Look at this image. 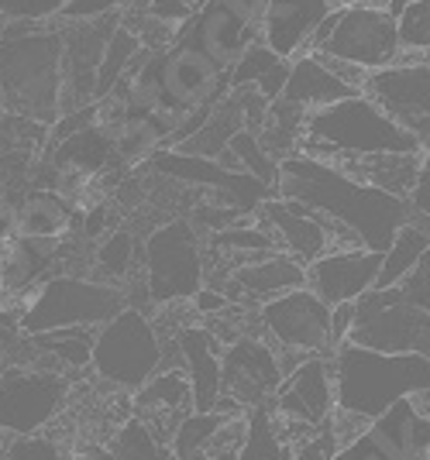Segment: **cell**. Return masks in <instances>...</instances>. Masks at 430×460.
Wrapping results in <instances>:
<instances>
[{
  "instance_id": "cell-25",
  "label": "cell",
  "mask_w": 430,
  "mask_h": 460,
  "mask_svg": "<svg viewBox=\"0 0 430 460\" xmlns=\"http://www.w3.org/2000/svg\"><path fill=\"white\" fill-rule=\"evenodd\" d=\"M348 96H358L354 90H348L345 83L337 79L317 62L313 52H300L296 58H290V73H286V83H282V93L279 100L300 107L303 114H313V111H324L337 100H348Z\"/></svg>"
},
{
  "instance_id": "cell-43",
  "label": "cell",
  "mask_w": 430,
  "mask_h": 460,
  "mask_svg": "<svg viewBox=\"0 0 430 460\" xmlns=\"http://www.w3.org/2000/svg\"><path fill=\"white\" fill-rule=\"evenodd\" d=\"M193 11H196V4H190V0H148L145 18H152V21H158V24L179 31L186 21L193 18Z\"/></svg>"
},
{
  "instance_id": "cell-3",
  "label": "cell",
  "mask_w": 430,
  "mask_h": 460,
  "mask_svg": "<svg viewBox=\"0 0 430 460\" xmlns=\"http://www.w3.org/2000/svg\"><path fill=\"white\" fill-rule=\"evenodd\" d=\"M334 409L354 420H379L392 402L424 395L430 388V358L420 354H375L341 344L331 354Z\"/></svg>"
},
{
  "instance_id": "cell-8",
  "label": "cell",
  "mask_w": 430,
  "mask_h": 460,
  "mask_svg": "<svg viewBox=\"0 0 430 460\" xmlns=\"http://www.w3.org/2000/svg\"><path fill=\"white\" fill-rule=\"evenodd\" d=\"M303 52H324L341 62H352L365 73L386 69L399 56L396 21L379 7H348L337 4L327 18L317 24Z\"/></svg>"
},
{
  "instance_id": "cell-4",
  "label": "cell",
  "mask_w": 430,
  "mask_h": 460,
  "mask_svg": "<svg viewBox=\"0 0 430 460\" xmlns=\"http://www.w3.org/2000/svg\"><path fill=\"white\" fill-rule=\"evenodd\" d=\"M296 152L324 162L334 155H427V148L358 93L307 114Z\"/></svg>"
},
{
  "instance_id": "cell-11",
  "label": "cell",
  "mask_w": 430,
  "mask_h": 460,
  "mask_svg": "<svg viewBox=\"0 0 430 460\" xmlns=\"http://www.w3.org/2000/svg\"><path fill=\"white\" fill-rule=\"evenodd\" d=\"M258 323L265 330V344L275 354H293V358H331L327 347V326L331 309L324 306L310 288H293L273 303L258 306Z\"/></svg>"
},
{
  "instance_id": "cell-19",
  "label": "cell",
  "mask_w": 430,
  "mask_h": 460,
  "mask_svg": "<svg viewBox=\"0 0 430 460\" xmlns=\"http://www.w3.org/2000/svg\"><path fill=\"white\" fill-rule=\"evenodd\" d=\"M427 395L430 392L399 399L365 426V440L386 460H430Z\"/></svg>"
},
{
  "instance_id": "cell-37",
  "label": "cell",
  "mask_w": 430,
  "mask_h": 460,
  "mask_svg": "<svg viewBox=\"0 0 430 460\" xmlns=\"http://www.w3.org/2000/svg\"><path fill=\"white\" fill-rule=\"evenodd\" d=\"M135 237L128 230H107L97 244V271L103 275L100 282H107V286L124 282L135 269Z\"/></svg>"
},
{
  "instance_id": "cell-15",
  "label": "cell",
  "mask_w": 430,
  "mask_h": 460,
  "mask_svg": "<svg viewBox=\"0 0 430 460\" xmlns=\"http://www.w3.org/2000/svg\"><path fill=\"white\" fill-rule=\"evenodd\" d=\"M158 83L169 107L183 114L214 107L228 96V73L217 69L207 56H200L190 45H173L158 58Z\"/></svg>"
},
{
  "instance_id": "cell-29",
  "label": "cell",
  "mask_w": 430,
  "mask_h": 460,
  "mask_svg": "<svg viewBox=\"0 0 430 460\" xmlns=\"http://www.w3.org/2000/svg\"><path fill=\"white\" fill-rule=\"evenodd\" d=\"M427 251H430L427 224H403V227L396 230L390 248L382 251L379 275H375V286L372 288H396L424 258H427Z\"/></svg>"
},
{
  "instance_id": "cell-14",
  "label": "cell",
  "mask_w": 430,
  "mask_h": 460,
  "mask_svg": "<svg viewBox=\"0 0 430 460\" xmlns=\"http://www.w3.org/2000/svg\"><path fill=\"white\" fill-rule=\"evenodd\" d=\"M282 378L286 375L279 367V358L262 337L245 333L220 350V395L231 399L241 412L269 402Z\"/></svg>"
},
{
  "instance_id": "cell-6",
  "label": "cell",
  "mask_w": 430,
  "mask_h": 460,
  "mask_svg": "<svg viewBox=\"0 0 430 460\" xmlns=\"http://www.w3.org/2000/svg\"><path fill=\"white\" fill-rule=\"evenodd\" d=\"M90 367L114 388L138 392L162 371V337L148 313L121 309L114 320L97 326L90 347Z\"/></svg>"
},
{
  "instance_id": "cell-41",
  "label": "cell",
  "mask_w": 430,
  "mask_h": 460,
  "mask_svg": "<svg viewBox=\"0 0 430 460\" xmlns=\"http://www.w3.org/2000/svg\"><path fill=\"white\" fill-rule=\"evenodd\" d=\"M62 0H0V21H24V24H41L56 18Z\"/></svg>"
},
{
  "instance_id": "cell-18",
  "label": "cell",
  "mask_w": 430,
  "mask_h": 460,
  "mask_svg": "<svg viewBox=\"0 0 430 460\" xmlns=\"http://www.w3.org/2000/svg\"><path fill=\"white\" fill-rule=\"evenodd\" d=\"M379 261H382V254L365 248L327 251V254H320L317 261L307 265V282L303 286L310 288L327 309L345 306V303H354L358 296H365L375 286Z\"/></svg>"
},
{
  "instance_id": "cell-48",
  "label": "cell",
  "mask_w": 430,
  "mask_h": 460,
  "mask_svg": "<svg viewBox=\"0 0 430 460\" xmlns=\"http://www.w3.org/2000/svg\"><path fill=\"white\" fill-rule=\"evenodd\" d=\"M190 303H193V309L196 313H203V316H217V313H228V309H231V303H228V296H224V292L207 288V286L200 288Z\"/></svg>"
},
{
  "instance_id": "cell-46",
  "label": "cell",
  "mask_w": 430,
  "mask_h": 460,
  "mask_svg": "<svg viewBox=\"0 0 430 460\" xmlns=\"http://www.w3.org/2000/svg\"><path fill=\"white\" fill-rule=\"evenodd\" d=\"M348 330H352V303L331 306V326H327V347H331V354L348 341Z\"/></svg>"
},
{
  "instance_id": "cell-54",
  "label": "cell",
  "mask_w": 430,
  "mask_h": 460,
  "mask_svg": "<svg viewBox=\"0 0 430 460\" xmlns=\"http://www.w3.org/2000/svg\"><path fill=\"white\" fill-rule=\"evenodd\" d=\"M211 460H235V454H217V457H211Z\"/></svg>"
},
{
  "instance_id": "cell-32",
  "label": "cell",
  "mask_w": 430,
  "mask_h": 460,
  "mask_svg": "<svg viewBox=\"0 0 430 460\" xmlns=\"http://www.w3.org/2000/svg\"><path fill=\"white\" fill-rule=\"evenodd\" d=\"M303 120H307V114L300 107L286 103V100H273L262 124H258V131H255V141L265 148V155L273 162H279V158L296 152L300 135H303Z\"/></svg>"
},
{
  "instance_id": "cell-47",
  "label": "cell",
  "mask_w": 430,
  "mask_h": 460,
  "mask_svg": "<svg viewBox=\"0 0 430 460\" xmlns=\"http://www.w3.org/2000/svg\"><path fill=\"white\" fill-rule=\"evenodd\" d=\"M331 454H334L331 437H327L324 429H317V437L307 440V443H300V447H296V454L290 460H331Z\"/></svg>"
},
{
  "instance_id": "cell-51",
  "label": "cell",
  "mask_w": 430,
  "mask_h": 460,
  "mask_svg": "<svg viewBox=\"0 0 430 460\" xmlns=\"http://www.w3.org/2000/svg\"><path fill=\"white\" fill-rule=\"evenodd\" d=\"M337 4H348V7H379V11H386V0H337Z\"/></svg>"
},
{
  "instance_id": "cell-27",
  "label": "cell",
  "mask_w": 430,
  "mask_h": 460,
  "mask_svg": "<svg viewBox=\"0 0 430 460\" xmlns=\"http://www.w3.org/2000/svg\"><path fill=\"white\" fill-rule=\"evenodd\" d=\"M186 412H193V395L183 371H158L135 392V416L145 426H152L158 416H169L176 429V422Z\"/></svg>"
},
{
  "instance_id": "cell-57",
  "label": "cell",
  "mask_w": 430,
  "mask_h": 460,
  "mask_svg": "<svg viewBox=\"0 0 430 460\" xmlns=\"http://www.w3.org/2000/svg\"><path fill=\"white\" fill-rule=\"evenodd\" d=\"M0 358H4V350H0Z\"/></svg>"
},
{
  "instance_id": "cell-2",
  "label": "cell",
  "mask_w": 430,
  "mask_h": 460,
  "mask_svg": "<svg viewBox=\"0 0 430 460\" xmlns=\"http://www.w3.org/2000/svg\"><path fill=\"white\" fill-rule=\"evenodd\" d=\"M62 35L49 24L0 21V96L4 111L41 124L59 117Z\"/></svg>"
},
{
  "instance_id": "cell-55",
  "label": "cell",
  "mask_w": 430,
  "mask_h": 460,
  "mask_svg": "<svg viewBox=\"0 0 430 460\" xmlns=\"http://www.w3.org/2000/svg\"><path fill=\"white\" fill-rule=\"evenodd\" d=\"M4 443H7V433H4V429H0V450H4Z\"/></svg>"
},
{
  "instance_id": "cell-1",
  "label": "cell",
  "mask_w": 430,
  "mask_h": 460,
  "mask_svg": "<svg viewBox=\"0 0 430 460\" xmlns=\"http://www.w3.org/2000/svg\"><path fill=\"white\" fill-rule=\"evenodd\" d=\"M273 192L279 199H293L300 207L320 213L334 227L348 230L358 241V248L375 251V254L390 248L396 230L413 220L407 199L369 190L331 169L327 162L300 152L275 162Z\"/></svg>"
},
{
  "instance_id": "cell-36",
  "label": "cell",
  "mask_w": 430,
  "mask_h": 460,
  "mask_svg": "<svg viewBox=\"0 0 430 460\" xmlns=\"http://www.w3.org/2000/svg\"><path fill=\"white\" fill-rule=\"evenodd\" d=\"M103 454L107 460H169V447L158 443L138 416H128Z\"/></svg>"
},
{
  "instance_id": "cell-33",
  "label": "cell",
  "mask_w": 430,
  "mask_h": 460,
  "mask_svg": "<svg viewBox=\"0 0 430 460\" xmlns=\"http://www.w3.org/2000/svg\"><path fill=\"white\" fill-rule=\"evenodd\" d=\"M166 148V137L145 114L124 117L118 128L111 131V155L124 165H141L152 162Z\"/></svg>"
},
{
  "instance_id": "cell-9",
  "label": "cell",
  "mask_w": 430,
  "mask_h": 460,
  "mask_svg": "<svg viewBox=\"0 0 430 460\" xmlns=\"http://www.w3.org/2000/svg\"><path fill=\"white\" fill-rule=\"evenodd\" d=\"M141 258L148 306L190 303L203 288V244L190 220H169L152 230Z\"/></svg>"
},
{
  "instance_id": "cell-52",
  "label": "cell",
  "mask_w": 430,
  "mask_h": 460,
  "mask_svg": "<svg viewBox=\"0 0 430 460\" xmlns=\"http://www.w3.org/2000/svg\"><path fill=\"white\" fill-rule=\"evenodd\" d=\"M69 460H107L103 450H76V454H69Z\"/></svg>"
},
{
  "instance_id": "cell-30",
  "label": "cell",
  "mask_w": 430,
  "mask_h": 460,
  "mask_svg": "<svg viewBox=\"0 0 430 460\" xmlns=\"http://www.w3.org/2000/svg\"><path fill=\"white\" fill-rule=\"evenodd\" d=\"M94 333L86 326H66V330H52V333H35L24 337L28 347L41 358V365L52 371H66V367H90V347H94Z\"/></svg>"
},
{
  "instance_id": "cell-31",
  "label": "cell",
  "mask_w": 430,
  "mask_h": 460,
  "mask_svg": "<svg viewBox=\"0 0 430 460\" xmlns=\"http://www.w3.org/2000/svg\"><path fill=\"white\" fill-rule=\"evenodd\" d=\"M158 58H162V52L141 49L135 56V62L124 69V76L118 79V86H114L124 96V103H128L131 114H152L156 107L166 103L162 83H158Z\"/></svg>"
},
{
  "instance_id": "cell-38",
  "label": "cell",
  "mask_w": 430,
  "mask_h": 460,
  "mask_svg": "<svg viewBox=\"0 0 430 460\" xmlns=\"http://www.w3.org/2000/svg\"><path fill=\"white\" fill-rule=\"evenodd\" d=\"M399 52H427L430 49V0H413L396 14Z\"/></svg>"
},
{
  "instance_id": "cell-50",
  "label": "cell",
  "mask_w": 430,
  "mask_h": 460,
  "mask_svg": "<svg viewBox=\"0 0 430 460\" xmlns=\"http://www.w3.org/2000/svg\"><path fill=\"white\" fill-rule=\"evenodd\" d=\"M103 220H107V207H103V203L86 207V210H83V224H79L83 237H90V241H94V237H103V227H107Z\"/></svg>"
},
{
  "instance_id": "cell-5",
  "label": "cell",
  "mask_w": 430,
  "mask_h": 460,
  "mask_svg": "<svg viewBox=\"0 0 430 460\" xmlns=\"http://www.w3.org/2000/svg\"><path fill=\"white\" fill-rule=\"evenodd\" d=\"M121 309H128L121 286H107L86 275H49L35 292L24 296L14 326L21 337L52 333L66 326L97 330L107 320H114Z\"/></svg>"
},
{
  "instance_id": "cell-21",
  "label": "cell",
  "mask_w": 430,
  "mask_h": 460,
  "mask_svg": "<svg viewBox=\"0 0 430 460\" xmlns=\"http://www.w3.org/2000/svg\"><path fill=\"white\" fill-rule=\"evenodd\" d=\"M303 282H307V269L300 261H293L290 254H265L237 265L224 296L231 306H262L293 288H303Z\"/></svg>"
},
{
  "instance_id": "cell-12",
  "label": "cell",
  "mask_w": 430,
  "mask_h": 460,
  "mask_svg": "<svg viewBox=\"0 0 430 460\" xmlns=\"http://www.w3.org/2000/svg\"><path fill=\"white\" fill-rule=\"evenodd\" d=\"M362 96L379 114H386L413 135L424 148H430V66L427 62H392L365 76Z\"/></svg>"
},
{
  "instance_id": "cell-16",
  "label": "cell",
  "mask_w": 430,
  "mask_h": 460,
  "mask_svg": "<svg viewBox=\"0 0 430 460\" xmlns=\"http://www.w3.org/2000/svg\"><path fill=\"white\" fill-rule=\"evenodd\" d=\"M255 41H258V31L241 24L235 14H228L214 0H203L193 11V18L176 31V45L196 49L200 56H207L224 73L252 49Z\"/></svg>"
},
{
  "instance_id": "cell-17",
  "label": "cell",
  "mask_w": 430,
  "mask_h": 460,
  "mask_svg": "<svg viewBox=\"0 0 430 460\" xmlns=\"http://www.w3.org/2000/svg\"><path fill=\"white\" fill-rule=\"evenodd\" d=\"M273 409L290 422L320 429L327 416L334 412V378H331V358H307L282 378L269 399Z\"/></svg>"
},
{
  "instance_id": "cell-10",
  "label": "cell",
  "mask_w": 430,
  "mask_h": 460,
  "mask_svg": "<svg viewBox=\"0 0 430 460\" xmlns=\"http://www.w3.org/2000/svg\"><path fill=\"white\" fill-rule=\"evenodd\" d=\"M69 399V375L35 365L0 367V429L11 437L41 433Z\"/></svg>"
},
{
  "instance_id": "cell-42",
  "label": "cell",
  "mask_w": 430,
  "mask_h": 460,
  "mask_svg": "<svg viewBox=\"0 0 430 460\" xmlns=\"http://www.w3.org/2000/svg\"><path fill=\"white\" fill-rule=\"evenodd\" d=\"M131 0H62L59 18L62 21H97V18H111L124 11Z\"/></svg>"
},
{
  "instance_id": "cell-35",
  "label": "cell",
  "mask_w": 430,
  "mask_h": 460,
  "mask_svg": "<svg viewBox=\"0 0 430 460\" xmlns=\"http://www.w3.org/2000/svg\"><path fill=\"white\" fill-rule=\"evenodd\" d=\"M138 52H141L138 35L128 28V24H118V28L111 31L107 45H103V52H100L97 76H94V100L107 96L114 86H118V79L124 76V69L135 62Z\"/></svg>"
},
{
  "instance_id": "cell-24",
  "label": "cell",
  "mask_w": 430,
  "mask_h": 460,
  "mask_svg": "<svg viewBox=\"0 0 430 460\" xmlns=\"http://www.w3.org/2000/svg\"><path fill=\"white\" fill-rule=\"evenodd\" d=\"M324 162L341 175L369 186V190L407 199L413 182H417L420 165L427 162V155H334V158H324Z\"/></svg>"
},
{
  "instance_id": "cell-22",
  "label": "cell",
  "mask_w": 430,
  "mask_h": 460,
  "mask_svg": "<svg viewBox=\"0 0 430 460\" xmlns=\"http://www.w3.org/2000/svg\"><path fill=\"white\" fill-rule=\"evenodd\" d=\"M317 437V429L282 420L273 402L245 409V437L237 443L235 460H290L300 443Z\"/></svg>"
},
{
  "instance_id": "cell-44",
  "label": "cell",
  "mask_w": 430,
  "mask_h": 460,
  "mask_svg": "<svg viewBox=\"0 0 430 460\" xmlns=\"http://www.w3.org/2000/svg\"><path fill=\"white\" fill-rule=\"evenodd\" d=\"M396 288H399V296H403L410 306L430 313V258H424Z\"/></svg>"
},
{
  "instance_id": "cell-26",
  "label": "cell",
  "mask_w": 430,
  "mask_h": 460,
  "mask_svg": "<svg viewBox=\"0 0 430 460\" xmlns=\"http://www.w3.org/2000/svg\"><path fill=\"white\" fill-rule=\"evenodd\" d=\"M76 227V213L62 203L52 190H35L21 199L14 210L11 234L18 241H35V244H59Z\"/></svg>"
},
{
  "instance_id": "cell-34",
  "label": "cell",
  "mask_w": 430,
  "mask_h": 460,
  "mask_svg": "<svg viewBox=\"0 0 430 460\" xmlns=\"http://www.w3.org/2000/svg\"><path fill=\"white\" fill-rule=\"evenodd\" d=\"M111 135L103 128H86V131H76V135L62 137L56 145V165L59 169H76V172L94 175L100 172L107 162H111Z\"/></svg>"
},
{
  "instance_id": "cell-45",
  "label": "cell",
  "mask_w": 430,
  "mask_h": 460,
  "mask_svg": "<svg viewBox=\"0 0 430 460\" xmlns=\"http://www.w3.org/2000/svg\"><path fill=\"white\" fill-rule=\"evenodd\" d=\"M214 4H220L228 14H235L241 24L258 31V21H262V11H265L269 0H214Z\"/></svg>"
},
{
  "instance_id": "cell-20",
  "label": "cell",
  "mask_w": 430,
  "mask_h": 460,
  "mask_svg": "<svg viewBox=\"0 0 430 460\" xmlns=\"http://www.w3.org/2000/svg\"><path fill=\"white\" fill-rule=\"evenodd\" d=\"M337 7V0H269L258 21V41L279 58H296L317 24Z\"/></svg>"
},
{
  "instance_id": "cell-49",
  "label": "cell",
  "mask_w": 430,
  "mask_h": 460,
  "mask_svg": "<svg viewBox=\"0 0 430 460\" xmlns=\"http://www.w3.org/2000/svg\"><path fill=\"white\" fill-rule=\"evenodd\" d=\"M331 460H386V457H382V454H379V450H375V447L365 440V433H362L358 440L345 443L341 450H334Z\"/></svg>"
},
{
  "instance_id": "cell-40",
  "label": "cell",
  "mask_w": 430,
  "mask_h": 460,
  "mask_svg": "<svg viewBox=\"0 0 430 460\" xmlns=\"http://www.w3.org/2000/svg\"><path fill=\"white\" fill-rule=\"evenodd\" d=\"M211 244H214V248H228V251H265V254L275 251L273 237L258 227V224H255V227L252 224H235V227L217 230L214 237H211Z\"/></svg>"
},
{
  "instance_id": "cell-28",
  "label": "cell",
  "mask_w": 430,
  "mask_h": 460,
  "mask_svg": "<svg viewBox=\"0 0 430 460\" xmlns=\"http://www.w3.org/2000/svg\"><path fill=\"white\" fill-rule=\"evenodd\" d=\"M286 73H290V62L279 58L275 52H269L262 41H255L252 49L228 69V93H235V90H255L262 100L273 103L282 93Z\"/></svg>"
},
{
  "instance_id": "cell-56",
  "label": "cell",
  "mask_w": 430,
  "mask_h": 460,
  "mask_svg": "<svg viewBox=\"0 0 430 460\" xmlns=\"http://www.w3.org/2000/svg\"><path fill=\"white\" fill-rule=\"evenodd\" d=\"M0 114H4V96H0Z\"/></svg>"
},
{
  "instance_id": "cell-7",
  "label": "cell",
  "mask_w": 430,
  "mask_h": 460,
  "mask_svg": "<svg viewBox=\"0 0 430 460\" xmlns=\"http://www.w3.org/2000/svg\"><path fill=\"white\" fill-rule=\"evenodd\" d=\"M345 344L375 354L430 358V313L410 306L399 288H369L352 303V330Z\"/></svg>"
},
{
  "instance_id": "cell-39",
  "label": "cell",
  "mask_w": 430,
  "mask_h": 460,
  "mask_svg": "<svg viewBox=\"0 0 430 460\" xmlns=\"http://www.w3.org/2000/svg\"><path fill=\"white\" fill-rule=\"evenodd\" d=\"M0 460H69V454L59 440L31 433V437H11L0 450Z\"/></svg>"
},
{
  "instance_id": "cell-53",
  "label": "cell",
  "mask_w": 430,
  "mask_h": 460,
  "mask_svg": "<svg viewBox=\"0 0 430 460\" xmlns=\"http://www.w3.org/2000/svg\"><path fill=\"white\" fill-rule=\"evenodd\" d=\"M407 4H413V0H386V14H390L392 21H396V14L407 7Z\"/></svg>"
},
{
  "instance_id": "cell-13",
  "label": "cell",
  "mask_w": 430,
  "mask_h": 460,
  "mask_svg": "<svg viewBox=\"0 0 430 460\" xmlns=\"http://www.w3.org/2000/svg\"><path fill=\"white\" fill-rule=\"evenodd\" d=\"M258 227L273 237L275 248H282L293 261H300L303 269L317 261L320 254L327 251H354L358 241H354L348 230L334 227L331 220H324L320 213L300 207L293 199H265L258 207Z\"/></svg>"
},
{
  "instance_id": "cell-23",
  "label": "cell",
  "mask_w": 430,
  "mask_h": 460,
  "mask_svg": "<svg viewBox=\"0 0 430 460\" xmlns=\"http://www.w3.org/2000/svg\"><path fill=\"white\" fill-rule=\"evenodd\" d=\"M179 371L190 382L193 412H214L220 399V350L207 326H183L176 333Z\"/></svg>"
}]
</instances>
